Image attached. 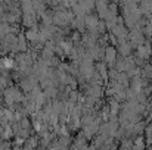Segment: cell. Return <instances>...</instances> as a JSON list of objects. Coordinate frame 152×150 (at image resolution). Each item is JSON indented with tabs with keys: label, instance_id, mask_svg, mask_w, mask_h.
<instances>
[{
	"label": "cell",
	"instance_id": "obj_1",
	"mask_svg": "<svg viewBox=\"0 0 152 150\" xmlns=\"http://www.w3.org/2000/svg\"><path fill=\"white\" fill-rule=\"evenodd\" d=\"M21 128L22 130H28V127H30V121L27 119V118H22V121H21Z\"/></svg>",
	"mask_w": 152,
	"mask_h": 150
}]
</instances>
